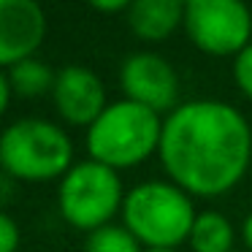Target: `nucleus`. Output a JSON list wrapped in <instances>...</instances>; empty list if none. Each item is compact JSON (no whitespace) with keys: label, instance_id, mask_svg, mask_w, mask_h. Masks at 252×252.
I'll return each mask as SVG.
<instances>
[{"label":"nucleus","instance_id":"nucleus-1","mask_svg":"<svg viewBox=\"0 0 252 252\" xmlns=\"http://www.w3.org/2000/svg\"><path fill=\"white\" fill-rule=\"evenodd\" d=\"M252 152L247 120L220 100H190L163 122L160 160L171 179L195 195H220L244 176Z\"/></svg>","mask_w":252,"mask_h":252},{"label":"nucleus","instance_id":"nucleus-2","mask_svg":"<svg viewBox=\"0 0 252 252\" xmlns=\"http://www.w3.org/2000/svg\"><path fill=\"white\" fill-rule=\"evenodd\" d=\"M163 125L160 117L133 100L106 106V111L90 125L87 149L95 163L109 168H130L147 160L160 147Z\"/></svg>","mask_w":252,"mask_h":252},{"label":"nucleus","instance_id":"nucleus-3","mask_svg":"<svg viewBox=\"0 0 252 252\" xmlns=\"http://www.w3.org/2000/svg\"><path fill=\"white\" fill-rule=\"evenodd\" d=\"M122 212L127 230L149 250H174L190 239L195 222V212L185 190L165 182H147L130 190Z\"/></svg>","mask_w":252,"mask_h":252},{"label":"nucleus","instance_id":"nucleus-4","mask_svg":"<svg viewBox=\"0 0 252 252\" xmlns=\"http://www.w3.org/2000/svg\"><path fill=\"white\" fill-rule=\"evenodd\" d=\"M71 138L46 120H19L0 136V165L17 179H55L71 171Z\"/></svg>","mask_w":252,"mask_h":252},{"label":"nucleus","instance_id":"nucleus-5","mask_svg":"<svg viewBox=\"0 0 252 252\" xmlns=\"http://www.w3.org/2000/svg\"><path fill=\"white\" fill-rule=\"evenodd\" d=\"M120 203L122 185L117 171L95 160L73 165L60 185V212L73 228H103L117 214Z\"/></svg>","mask_w":252,"mask_h":252},{"label":"nucleus","instance_id":"nucleus-6","mask_svg":"<svg viewBox=\"0 0 252 252\" xmlns=\"http://www.w3.org/2000/svg\"><path fill=\"white\" fill-rule=\"evenodd\" d=\"M185 28L198 49L239 55L250 46L252 17L236 0H190L185 6Z\"/></svg>","mask_w":252,"mask_h":252},{"label":"nucleus","instance_id":"nucleus-7","mask_svg":"<svg viewBox=\"0 0 252 252\" xmlns=\"http://www.w3.org/2000/svg\"><path fill=\"white\" fill-rule=\"evenodd\" d=\"M122 90H125L127 100L160 114V111H168L176 106L179 79L160 55L138 52V55L127 57L122 65Z\"/></svg>","mask_w":252,"mask_h":252},{"label":"nucleus","instance_id":"nucleus-8","mask_svg":"<svg viewBox=\"0 0 252 252\" xmlns=\"http://www.w3.org/2000/svg\"><path fill=\"white\" fill-rule=\"evenodd\" d=\"M46 33V17L33 0H0V65L30 60Z\"/></svg>","mask_w":252,"mask_h":252},{"label":"nucleus","instance_id":"nucleus-9","mask_svg":"<svg viewBox=\"0 0 252 252\" xmlns=\"http://www.w3.org/2000/svg\"><path fill=\"white\" fill-rule=\"evenodd\" d=\"M55 106L71 125H93L106 111L103 82L84 65H65L55 76Z\"/></svg>","mask_w":252,"mask_h":252},{"label":"nucleus","instance_id":"nucleus-10","mask_svg":"<svg viewBox=\"0 0 252 252\" xmlns=\"http://www.w3.org/2000/svg\"><path fill=\"white\" fill-rule=\"evenodd\" d=\"M185 19V6L179 0H136L127 8L130 30L144 41H160L176 30Z\"/></svg>","mask_w":252,"mask_h":252},{"label":"nucleus","instance_id":"nucleus-11","mask_svg":"<svg viewBox=\"0 0 252 252\" xmlns=\"http://www.w3.org/2000/svg\"><path fill=\"white\" fill-rule=\"evenodd\" d=\"M190 244L195 252H230V244H233L230 222L217 212L198 214L190 230Z\"/></svg>","mask_w":252,"mask_h":252},{"label":"nucleus","instance_id":"nucleus-12","mask_svg":"<svg viewBox=\"0 0 252 252\" xmlns=\"http://www.w3.org/2000/svg\"><path fill=\"white\" fill-rule=\"evenodd\" d=\"M11 87L25 98H35V95H44L46 90L55 87V76L46 68V63L30 57V60L11 68Z\"/></svg>","mask_w":252,"mask_h":252},{"label":"nucleus","instance_id":"nucleus-13","mask_svg":"<svg viewBox=\"0 0 252 252\" xmlns=\"http://www.w3.org/2000/svg\"><path fill=\"white\" fill-rule=\"evenodd\" d=\"M87 252H138V239L127 228L103 225L90 233Z\"/></svg>","mask_w":252,"mask_h":252},{"label":"nucleus","instance_id":"nucleus-14","mask_svg":"<svg viewBox=\"0 0 252 252\" xmlns=\"http://www.w3.org/2000/svg\"><path fill=\"white\" fill-rule=\"evenodd\" d=\"M233 76H236V84L241 87V93L247 98H252V44L244 52H239L236 65H233Z\"/></svg>","mask_w":252,"mask_h":252},{"label":"nucleus","instance_id":"nucleus-15","mask_svg":"<svg viewBox=\"0 0 252 252\" xmlns=\"http://www.w3.org/2000/svg\"><path fill=\"white\" fill-rule=\"evenodd\" d=\"M19 244V228L14 225L11 217L0 212V252H14Z\"/></svg>","mask_w":252,"mask_h":252},{"label":"nucleus","instance_id":"nucleus-16","mask_svg":"<svg viewBox=\"0 0 252 252\" xmlns=\"http://www.w3.org/2000/svg\"><path fill=\"white\" fill-rule=\"evenodd\" d=\"M93 8H98V11H122V8H130V3H125V0H109V3L95 0Z\"/></svg>","mask_w":252,"mask_h":252},{"label":"nucleus","instance_id":"nucleus-17","mask_svg":"<svg viewBox=\"0 0 252 252\" xmlns=\"http://www.w3.org/2000/svg\"><path fill=\"white\" fill-rule=\"evenodd\" d=\"M8 98H11V87H8V79L0 73V114L8 109Z\"/></svg>","mask_w":252,"mask_h":252},{"label":"nucleus","instance_id":"nucleus-18","mask_svg":"<svg viewBox=\"0 0 252 252\" xmlns=\"http://www.w3.org/2000/svg\"><path fill=\"white\" fill-rule=\"evenodd\" d=\"M244 239H247V247L252 250V214L247 217V222H244Z\"/></svg>","mask_w":252,"mask_h":252},{"label":"nucleus","instance_id":"nucleus-19","mask_svg":"<svg viewBox=\"0 0 252 252\" xmlns=\"http://www.w3.org/2000/svg\"><path fill=\"white\" fill-rule=\"evenodd\" d=\"M147 252H174V250H147Z\"/></svg>","mask_w":252,"mask_h":252}]
</instances>
